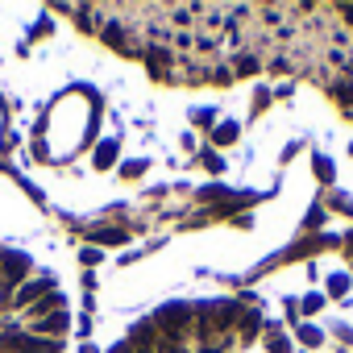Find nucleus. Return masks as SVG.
I'll return each instance as SVG.
<instances>
[{
    "mask_svg": "<svg viewBox=\"0 0 353 353\" xmlns=\"http://www.w3.org/2000/svg\"><path fill=\"white\" fill-rule=\"evenodd\" d=\"M112 353H291V341L262 303L208 295L154 307Z\"/></svg>",
    "mask_w": 353,
    "mask_h": 353,
    "instance_id": "f257e3e1",
    "label": "nucleus"
},
{
    "mask_svg": "<svg viewBox=\"0 0 353 353\" xmlns=\"http://www.w3.org/2000/svg\"><path fill=\"white\" fill-rule=\"evenodd\" d=\"M67 336L63 283L34 254L0 245V353H67Z\"/></svg>",
    "mask_w": 353,
    "mask_h": 353,
    "instance_id": "f03ea898",
    "label": "nucleus"
}]
</instances>
